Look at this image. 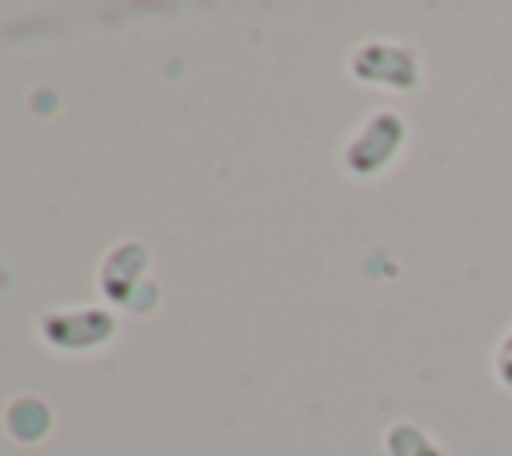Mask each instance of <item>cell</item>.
<instances>
[{
    "mask_svg": "<svg viewBox=\"0 0 512 456\" xmlns=\"http://www.w3.org/2000/svg\"><path fill=\"white\" fill-rule=\"evenodd\" d=\"M404 144H408V120L392 108H380L372 112L344 144V168L356 176V180H376L384 176L400 156H404Z\"/></svg>",
    "mask_w": 512,
    "mask_h": 456,
    "instance_id": "cell-1",
    "label": "cell"
},
{
    "mask_svg": "<svg viewBox=\"0 0 512 456\" xmlns=\"http://www.w3.org/2000/svg\"><path fill=\"white\" fill-rule=\"evenodd\" d=\"M348 68L360 84L388 88V92H416L420 80H424L420 52L412 44H400V40H364L352 52Z\"/></svg>",
    "mask_w": 512,
    "mask_h": 456,
    "instance_id": "cell-2",
    "label": "cell"
},
{
    "mask_svg": "<svg viewBox=\"0 0 512 456\" xmlns=\"http://www.w3.org/2000/svg\"><path fill=\"white\" fill-rule=\"evenodd\" d=\"M384 456H448L444 444L416 420H396L384 432Z\"/></svg>",
    "mask_w": 512,
    "mask_h": 456,
    "instance_id": "cell-3",
    "label": "cell"
},
{
    "mask_svg": "<svg viewBox=\"0 0 512 456\" xmlns=\"http://www.w3.org/2000/svg\"><path fill=\"white\" fill-rule=\"evenodd\" d=\"M492 380L504 388V392H512V328L496 340V348H492Z\"/></svg>",
    "mask_w": 512,
    "mask_h": 456,
    "instance_id": "cell-4",
    "label": "cell"
}]
</instances>
